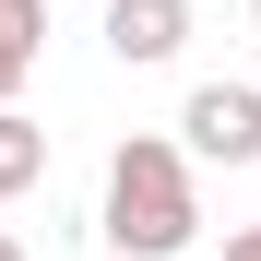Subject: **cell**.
<instances>
[{"label":"cell","mask_w":261,"mask_h":261,"mask_svg":"<svg viewBox=\"0 0 261 261\" xmlns=\"http://www.w3.org/2000/svg\"><path fill=\"white\" fill-rule=\"evenodd\" d=\"M95 238L130 249V261H178V249L202 238L190 154H178V143H154V130H130V143L107 154V214H95Z\"/></svg>","instance_id":"obj_1"},{"label":"cell","mask_w":261,"mask_h":261,"mask_svg":"<svg viewBox=\"0 0 261 261\" xmlns=\"http://www.w3.org/2000/svg\"><path fill=\"white\" fill-rule=\"evenodd\" d=\"M178 130H190V154L249 166V154H261V95H249V83H202V95L178 107Z\"/></svg>","instance_id":"obj_2"},{"label":"cell","mask_w":261,"mask_h":261,"mask_svg":"<svg viewBox=\"0 0 261 261\" xmlns=\"http://www.w3.org/2000/svg\"><path fill=\"white\" fill-rule=\"evenodd\" d=\"M95 12H107V48L130 71H154V60L190 48V0H95Z\"/></svg>","instance_id":"obj_3"},{"label":"cell","mask_w":261,"mask_h":261,"mask_svg":"<svg viewBox=\"0 0 261 261\" xmlns=\"http://www.w3.org/2000/svg\"><path fill=\"white\" fill-rule=\"evenodd\" d=\"M36 48H48V0H0V107L24 95V71H36Z\"/></svg>","instance_id":"obj_4"},{"label":"cell","mask_w":261,"mask_h":261,"mask_svg":"<svg viewBox=\"0 0 261 261\" xmlns=\"http://www.w3.org/2000/svg\"><path fill=\"white\" fill-rule=\"evenodd\" d=\"M36 178H48V130H36L24 107H0V202H24Z\"/></svg>","instance_id":"obj_5"},{"label":"cell","mask_w":261,"mask_h":261,"mask_svg":"<svg viewBox=\"0 0 261 261\" xmlns=\"http://www.w3.org/2000/svg\"><path fill=\"white\" fill-rule=\"evenodd\" d=\"M226 261H261V226H238V238H226Z\"/></svg>","instance_id":"obj_6"},{"label":"cell","mask_w":261,"mask_h":261,"mask_svg":"<svg viewBox=\"0 0 261 261\" xmlns=\"http://www.w3.org/2000/svg\"><path fill=\"white\" fill-rule=\"evenodd\" d=\"M0 261H36V249H24V238H12V226H0Z\"/></svg>","instance_id":"obj_7"},{"label":"cell","mask_w":261,"mask_h":261,"mask_svg":"<svg viewBox=\"0 0 261 261\" xmlns=\"http://www.w3.org/2000/svg\"><path fill=\"white\" fill-rule=\"evenodd\" d=\"M249 12H261V0H249Z\"/></svg>","instance_id":"obj_8"}]
</instances>
